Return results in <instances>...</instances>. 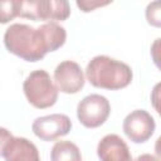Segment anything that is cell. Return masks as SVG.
Returning <instances> with one entry per match:
<instances>
[{"mask_svg": "<svg viewBox=\"0 0 161 161\" xmlns=\"http://www.w3.org/2000/svg\"><path fill=\"white\" fill-rule=\"evenodd\" d=\"M67 39L65 29L55 21L45 23L38 28L26 24H11L4 34L6 49L28 62H38L47 53L59 49Z\"/></svg>", "mask_w": 161, "mask_h": 161, "instance_id": "obj_1", "label": "cell"}, {"mask_svg": "<svg viewBox=\"0 0 161 161\" xmlns=\"http://www.w3.org/2000/svg\"><path fill=\"white\" fill-rule=\"evenodd\" d=\"M88 82L97 88L117 91L127 87L133 77L128 64L107 55H96L86 68Z\"/></svg>", "mask_w": 161, "mask_h": 161, "instance_id": "obj_2", "label": "cell"}, {"mask_svg": "<svg viewBox=\"0 0 161 161\" xmlns=\"http://www.w3.org/2000/svg\"><path fill=\"white\" fill-rule=\"evenodd\" d=\"M23 89L28 102L39 109L54 106L58 99V89L49 73L44 69L31 72L25 78Z\"/></svg>", "mask_w": 161, "mask_h": 161, "instance_id": "obj_3", "label": "cell"}, {"mask_svg": "<svg viewBox=\"0 0 161 161\" xmlns=\"http://www.w3.org/2000/svg\"><path fill=\"white\" fill-rule=\"evenodd\" d=\"M18 16L30 20H65L70 15L65 0H18Z\"/></svg>", "mask_w": 161, "mask_h": 161, "instance_id": "obj_4", "label": "cell"}, {"mask_svg": "<svg viewBox=\"0 0 161 161\" xmlns=\"http://www.w3.org/2000/svg\"><path fill=\"white\" fill-rule=\"evenodd\" d=\"M111 113L108 99L101 94H89L84 97L77 106V117L87 128H97L102 126Z\"/></svg>", "mask_w": 161, "mask_h": 161, "instance_id": "obj_5", "label": "cell"}, {"mask_svg": "<svg viewBox=\"0 0 161 161\" xmlns=\"http://www.w3.org/2000/svg\"><path fill=\"white\" fill-rule=\"evenodd\" d=\"M70 128V118L67 114L62 113H53L38 117L31 125L34 135L43 141H54L62 136H65L69 133Z\"/></svg>", "mask_w": 161, "mask_h": 161, "instance_id": "obj_6", "label": "cell"}, {"mask_svg": "<svg viewBox=\"0 0 161 161\" xmlns=\"http://www.w3.org/2000/svg\"><path fill=\"white\" fill-rule=\"evenodd\" d=\"M153 117L145 109H135L123 119V132L135 143L147 141L155 132Z\"/></svg>", "mask_w": 161, "mask_h": 161, "instance_id": "obj_7", "label": "cell"}, {"mask_svg": "<svg viewBox=\"0 0 161 161\" xmlns=\"http://www.w3.org/2000/svg\"><path fill=\"white\" fill-rule=\"evenodd\" d=\"M84 74L80 65L73 60H64L54 69V84L58 92L67 94L78 93L84 87Z\"/></svg>", "mask_w": 161, "mask_h": 161, "instance_id": "obj_8", "label": "cell"}, {"mask_svg": "<svg viewBox=\"0 0 161 161\" xmlns=\"http://www.w3.org/2000/svg\"><path fill=\"white\" fill-rule=\"evenodd\" d=\"M101 161H133L127 143L114 133L106 135L97 145Z\"/></svg>", "mask_w": 161, "mask_h": 161, "instance_id": "obj_9", "label": "cell"}, {"mask_svg": "<svg viewBox=\"0 0 161 161\" xmlns=\"http://www.w3.org/2000/svg\"><path fill=\"white\" fill-rule=\"evenodd\" d=\"M5 161H40L36 146L24 137H14L8 145Z\"/></svg>", "mask_w": 161, "mask_h": 161, "instance_id": "obj_10", "label": "cell"}, {"mask_svg": "<svg viewBox=\"0 0 161 161\" xmlns=\"http://www.w3.org/2000/svg\"><path fill=\"white\" fill-rule=\"evenodd\" d=\"M50 161H82L78 146L70 141H58L50 151Z\"/></svg>", "mask_w": 161, "mask_h": 161, "instance_id": "obj_11", "label": "cell"}, {"mask_svg": "<svg viewBox=\"0 0 161 161\" xmlns=\"http://www.w3.org/2000/svg\"><path fill=\"white\" fill-rule=\"evenodd\" d=\"M18 13V0H0V24L9 23Z\"/></svg>", "mask_w": 161, "mask_h": 161, "instance_id": "obj_12", "label": "cell"}, {"mask_svg": "<svg viewBox=\"0 0 161 161\" xmlns=\"http://www.w3.org/2000/svg\"><path fill=\"white\" fill-rule=\"evenodd\" d=\"M146 18H147L148 24L160 26V3L158 1L148 4L146 9Z\"/></svg>", "mask_w": 161, "mask_h": 161, "instance_id": "obj_13", "label": "cell"}, {"mask_svg": "<svg viewBox=\"0 0 161 161\" xmlns=\"http://www.w3.org/2000/svg\"><path fill=\"white\" fill-rule=\"evenodd\" d=\"M13 138H14V136L10 133L9 130H6L5 127H0V156L4 157L5 150Z\"/></svg>", "mask_w": 161, "mask_h": 161, "instance_id": "obj_14", "label": "cell"}, {"mask_svg": "<svg viewBox=\"0 0 161 161\" xmlns=\"http://www.w3.org/2000/svg\"><path fill=\"white\" fill-rule=\"evenodd\" d=\"M109 1H88V0H84V1H77V6L84 11V13H88V11H93L96 8H99V6H104V5H108Z\"/></svg>", "mask_w": 161, "mask_h": 161, "instance_id": "obj_15", "label": "cell"}, {"mask_svg": "<svg viewBox=\"0 0 161 161\" xmlns=\"http://www.w3.org/2000/svg\"><path fill=\"white\" fill-rule=\"evenodd\" d=\"M135 161H158V158L151 153H142L140 155Z\"/></svg>", "mask_w": 161, "mask_h": 161, "instance_id": "obj_16", "label": "cell"}]
</instances>
